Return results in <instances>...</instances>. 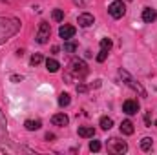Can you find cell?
I'll return each mask as SVG.
<instances>
[{"label": "cell", "mask_w": 157, "mask_h": 155, "mask_svg": "<svg viewBox=\"0 0 157 155\" xmlns=\"http://www.w3.org/2000/svg\"><path fill=\"white\" fill-rule=\"evenodd\" d=\"M24 126H26L28 131H35V130H39L40 126H42V122H40L39 119H37V120H31V119H29V120L24 122Z\"/></svg>", "instance_id": "14"}, {"label": "cell", "mask_w": 157, "mask_h": 155, "mask_svg": "<svg viewBox=\"0 0 157 155\" xmlns=\"http://www.w3.org/2000/svg\"><path fill=\"white\" fill-rule=\"evenodd\" d=\"M77 133H78V137H82V139H93L95 137V128L93 126H78V130H77Z\"/></svg>", "instance_id": "8"}, {"label": "cell", "mask_w": 157, "mask_h": 155, "mask_svg": "<svg viewBox=\"0 0 157 155\" xmlns=\"http://www.w3.org/2000/svg\"><path fill=\"white\" fill-rule=\"evenodd\" d=\"M71 73H73L75 77H84V75L88 73L86 64H84L82 60H73V64H71Z\"/></svg>", "instance_id": "6"}, {"label": "cell", "mask_w": 157, "mask_h": 155, "mask_svg": "<svg viewBox=\"0 0 157 155\" xmlns=\"http://www.w3.org/2000/svg\"><path fill=\"white\" fill-rule=\"evenodd\" d=\"M108 152H112V153H124V152H128V144L124 141H119V139H110Z\"/></svg>", "instance_id": "3"}, {"label": "cell", "mask_w": 157, "mask_h": 155, "mask_svg": "<svg viewBox=\"0 0 157 155\" xmlns=\"http://www.w3.org/2000/svg\"><path fill=\"white\" fill-rule=\"evenodd\" d=\"M122 112H124L126 115H135V113L139 112V102L133 100V99L124 100V104H122Z\"/></svg>", "instance_id": "5"}, {"label": "cell", "mask_w": 157, "mask_h": 155, "mask_svg": "<svg viewBox=\"0 0 157 155\" xmlns=\"http://www.w3.org/2000/svg\"><path fill=\"white\" fill-rule=\"evenodd\" d=\"M155 126H157V122H155Z\"/></svg>", "instance_id": "26"}, {"label": "cell", "mask_w": 157, "mask_h": 155, "mask_svg": "<svg viewBox=\"0 0 157 155\" xmlns=\"http://www.w3.org/2000/svg\"><path fill=\"white\" fill-rule=\"evenodd\" d=\"M59 35H60V39L70 40L73 35H75V28H73V26H70V24H64V26H60Z\"/></svg>", "instance_id": "7"}, {"label": "cell", "mask_w": 157, "mask_h": 155, "mask_svg": "<svg viewBox=\"0 0 157 155\" xmlns=\"http://www.w3.org/2000/svg\"><path fill=\"white\" fill-rule=\"evenodd\" d=\"M112 126H113V120H112L110 117H102V119H101V128H102V130H110Z\"/></svg>", "instance_id": "17"}, {"label": "cell", "mask_w": 157, "mask_h": 155, "mask_svg": "<svg viewBox=\"0 0 157 155\" xmlns=\"http://www.w3.org/2000/svg\"><path fill=\"white\" fill-rule=\"evenodd\" d=\"M40 62H42V55L37 53V55H33V57H31V66H37V64H40Z\"/></svg>", "instance_id": "22"}, {"label": "cell", "mask_w": 157, "mask_h": 155, "mask_svg": "<svg viewBox=\"0 0 157 155\" xmlns=\"http://www.w3.org/2000/svg\"><path fill=\"white\" fill-rule=\"evenodd\" d=\"M49 35H51V28H49V24H48V22H40L39 33H37V42H39V44H46L48 39H49Z\"/></svg>", "instance_id": "4"}, {"label": "cell", "mask_w": 157, "mask_h": 155, "mask_svg": "<svg viewBox=\"0 0 157 155\" xmlns=\"http://www.w3.org/2000/svg\"><path fill=\"white\" fill-rule=\"evenodd\" d=\"M51 17H53L55 22H60V20H64V11H62V9H53Z\"/></svg>", "instance_id": "18"}, {"label": "cell", "mask_w": 157, "mask_h": 155, "mask_svg": "<svg viewBox=\"0 0 157 155\" xmlns=\"http://www.w3.org/2000/svg\"><path fill=\"white\" fill-rule=\"evenodd\" d=\"M152 146H154V141H152L150 137H144V139L141 141V150H143V152H150Z\"/></svg>", "instance_id": "16"}, {"label": "cell", "mask_w": 157, "mask_h": 155, "mask_svg": "<svg viewBox=\"0 0 157 155\" xmlns=\"http://www.w3.org/2000/svg\"><path fill=\"white\" fill-rule=\"evenodd\" d=\"M78 26L80 28H90L93 22H95V18H93V15H90V13H82V15H78Z\"/></svg>", "instance_id": "9"}, {"label": "cell", "mask_w": 157, "mask_h": 155, "mask_svg": "<svg viewBox=\"0 0 157 155\" xmlns=\"http://www.w3.org/2000/svg\"><path fill=\"white\" fill-rule=\"evenodd\" d=\"M75 49H77V44H75V42H66V44H64V51L73 53Z\"/></svg>", "instance_id": "20"}, {"label": "cell", "mask_w": 157, "mask_h": 155, "mask_svg": "<svg viewBox=\"0 0 157 155\" xmlns=\"http://www.w3.org/2000/svg\"><path fill=\"white\" fill-rule=\"evenodd\" d=\"M51 124L53 126H68L70 124V119H68V115H64V113H57V115L51 117Z\"/></svg>", "instance_id": "10"}, {"label": "cell", "mask_w": 157, "mask_h": 155, "mask_svg": "<svg viewBox=\"0 0 157 155\" xmlns=\"http://www.w3.org/2000/svg\"><path fill=\"white\" fill-rule=\"evenodd\" d=\"M135 131V128H133V122L132 120H122L121 122V133L122 135H132Z\"/></svg>", "instance_id": "12"}, {"label": "cell", "mask_w": 157, "mask_h": 155, "mask_svg": "<svg viewBox=\"0 0 157 155\" xmlns=\"http://www.w3.org/2000/svg\"><path fill=\"white\" fill-rule=\"evenodd\" d=\"M90 150H91V152H99V150H101V142H99V141H91V142H90Z\"/></svg>", "instance_id": "21"}, {"label": "cell", "mask_w": 157, "mask_h": 155, "mask_svg": "<svg viewBox=\"0 0 157 155\" xmlns=\"http://www.w3.org/2000/svg\"><path fill=\"white\" fill-rule=\"evenodd\" d=\"M59 68H60V64H59L55 59H48V60H46V70H48L49 73H55V71H59Z\"/></svg>", "instance_id": "13"}, {"label": "cell", "mask_w": 157, "mask_h": 155, "mask_svg": "<svg viewBox=\"0 0 157 155\" xmlns=\"http://www.w3.org/2000/svg\"><path fill=\"white\" fill-rule=\"evenodd\" d=\"M86 89H88V88H86L84 84H80V86H77V91H78V93H84Z\"/></svg>", "instance_id": "24"}, {"label": "cell", "mask_w": 157, "mask_h": 155, "mask_svg": "<svg viewBox=\"0 0 157 155\" xmlns=\"http://www.w3.org/2000/svg\"><path fill=\"white\" fill-rule=\"evenodd\" d=\"M101 49L110 53V49H112V40L110 39H101Z\"/></svg>", "instance_id": "19"}, {"label": "cell", "mask_w": 157, "mask_h": 155, "mask_svg": "<svg viewBox=\"0 0 157 155\" xmlns=\"http://www.w3.org/2000/svg\"><path fill=\"white\" fill-rule=\"evenodd\" d=\"M108 13H110L113 18H122L124 13H126V4H124L122 0H115V2H112L110 7H108Z\"/></svg>", "instance_id": "2"}, {"label": "cell", "mask_w": 157, "mask_h": 155, "mask_svg": "<svg viewBox=\"0 0 157 155\" xmlns=\"http://www.w3.org/2000/svg\"><path fill=\"white\" fill-rule=\"evenodd\" d=\"M155 18H157V11H155V9H152V7H146V9L143 11V20H144V22L152 24Z\"/></svg>", "instance_id": "11"}, {"label": "cell", "mask_w": 157, "mask_h": 155, "mask_svg": "<svg viewBox=\"0 0 157 155\" xmlns=\"http://www.w3.org/2000/svg\"><path fill=\"white\" fill-rule=\"evenodd\" d=\"M106 57H108V51H99V55H97V62H104L106 60Z\"/></svg>", "instance_id": "23"}, {"label": "cell", "mask_w": 157, "mask_h": 155, "mask_svg": "<svg viewBox=\"0 0 157 155\" xmlns=\"http://www.w3.org/2000/svg\"><path fill=\"white\" fill-rule=\"evenodd\" d=\"M128 2H130V0H128Z\"/></svg>", "instance_id": "27"}, {"label": "cell", "mask_w": 157, "mask_h": 155, "mask_svg": "<svg viewBox=\"0 0 157 155\" xmlns=\"http://www.w3.org/2000/svg\"><path fill=\"white\" fill-rule=\"evenodd\" d=\"M70 102H71V97H70L68 93H60V97H59V106H60V108H66V106H70Z\"/></svg>", "instance_id": "15"}, {"label": "cell", "mask_w": 157, "mask_h": 155, "mask_svg": "<svg viewBox=\"0 0 157 155\" xmlns=\"http://www.w3.org/2000/svg\"><path fill=\"white\" fill-rule=\"evenodd\" d=\"M119 77L124 80V84H126L128 88H132L133 91H137V93H139L141 97H148V93H146V89H144V88L141 86V82H137V80L132 77V75H130L128 71H124V70H119Z\"/></svg>", "instance_id": "1"}, {"label": "cell", "mask_w": 157, "mask_h": 155, "mask_svg": "<svg viewBox=\"0 0 157 155\" xmlns=\"http://www.w3.org/2000/svg\"><path fill=\"white\" fill-rule=\"evenodd\" d=\"M46 139H48V141H51V139H55V135H53V133H48V135H46Z\"/></svg>", "instance_id": "25"}]
</instances>
